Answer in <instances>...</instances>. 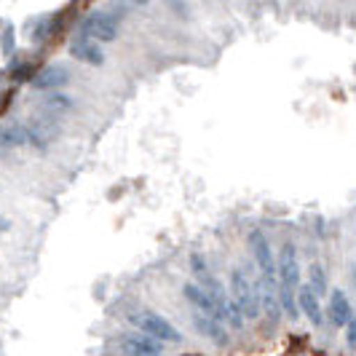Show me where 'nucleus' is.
Returning <instances> with one entry per match:
<instances>
[{
    "mask_svg": "<svg viewBox=\"0 0 356 356\" xmlns=\"http://www.w3.org/2000/svg\"><path fill=\"white\" fill-rule=\"evenodd\" d=\"M298 286H300V266H298V250L295 244H284L282 247V257L276 263V292H279V303L286 311L289 319H298Z\"/></svg>",
    "mask_w": 356,
    "mask_h": 356,
    "instance_id": "1",
    "label": "nucleus"
},
{
    "mask_svg": "<svg viewBox=\"0 0 356 356\" xmlns=\"http://www.w3.org/2000/svg\"><path fill=\"white\" fill-rule=\"evenodd\" d=\"M231 289H233V303L238 305L241 316L247 321H254L260 316V298H257V284L241 268L231 270Z\"/></svg>",
    "mask_w": 356,
    "mask_h": 356,
    "instance_id": "2",
    "label": "nucleus"
},
{
    "mask_svg": "<svg viewBox=\"0 0 356 356\" xmlns=\"http://www.w3.org/2000/svg\"><path fill=\"white\" fill-rule=\"evenodd\" d=\"M131 321H134V327H137L140 332L161 340V343H179V340H182L177 327H175L172 321L163 319L161 314H156V311H140L137 316H131Z\"/></svg>",
    "mask_w": 356,
    "mask_h": 356,
    "instance_id": "3",
    "label": "nucleus"
},
{
    "mask_svg": "<svg viewBox=\"0 0 356 356\" xmlns=\"http://www.w3.org/2000/svg\"><path fill=\"white\" fill-rule=\"evenodd\" d=\"M81 35L91 38L97 43H110L118 38V19L107 11H91L81 22Z\"/></svg>",
    "mask_w": 356,
    "mask_h": 356,
    "instance_id": "4",
    "label": "nucleus"
},
{
    "mask_svg": "<svg viewBox=\"0 0 356 356\" xmlns=\"http://www.w3.org/2000/svg\"><path fill=\"white\" fill-rule=\"evenodd\" d=\"M24 126H27V140H30V145H35L38 150L49 147L59 137V121H56V115H51V113L35 115V118H30Z\"/></svg>",
    "mask_w": 356,
    "mask_h": 356,
    "instance_id": "5",
    "label": "nucleus"
},
{
    "mask_svg": "<svg viewBox=\"0 0 356 356\" xmlns=\"http://www.w3.org/2000/svg\"><path fill=\"white\" fill-rule=\"evenodd\" d=\"M250 250H252V254H254V263L260 268L263 279H276V257H273V252H270V244H268L266 233L257 231V228L250 233Z\"/></svg>",
    "mask_w": 356,
    "mask_h": 356,
    "instance_id": "6",
    "label": "nucleus"
},
{
    "mask_svg": "<svg viewBox=\"0 0 356 356\" xmlns=\"http://www.w3.org/2000/svg\"><path fill=\"white\" fill-rule=\"evenodd\" d=\"M30 83L38 91H56L70 83V70L65 65H49V67H43L40 72H35Z\"/></svg>",
    "mask_w": 356,
    "mask_h": 356,
    "instance_id": "7",
    "label": "nucleus"
},
{
    "mask_svg": "<svg viewBox=\"0 0 356 356\" xmlns=\"http://www.w3.org/2000/svg\"><path fill=\"white\" fill-rule=\"evenodd\" d=\"M70 56H72V59H78V62L94 65V67L105 65V51H102V46H99L97 40L86 38V35H78L75 40H72V43H70Z\"/></svg>",
    "mask_w": 356,
    "mask_h": 356,
    "instance_id": "8",
    "label": "nucleus"
},
{
    "mask_svg": "<svg viewBox=\"0 0 356 356\" xmlns=\"http://www.w3.org/2000/svg\"><path fill=\"white\" fill-rule=\"evenodd\" d=\"M121 351H124V356H161L163 343L140 332V335H126L121 340Z\"/></svg>",
    "mask_w": 356,
    "mask_h": 356,
    "instance_id": "9",
    "label": "nucleus"
},
{
    "mask_svg": "<svg viewBox=\"0 0 356 356\" xmlns=\"http://www.w3.org/2000/svg\"><path fill=\"white\" fill-rule=\"evenodd\" d=\"M295 305H298V314H303L305 319L311 321L314 327L321 324V298L311 289V286H298V298H295Z\"/></svg>",
    "mask_w": 356,
    "mask_h": 356,
    "instance_id": "10",
    "label": "nucleus"
},
{
    "mask_svg": "<svg viewBox=\"0 0 356 356\" xmlns=\"http://www.w3.org/2000/svg\"><path fill=\"white\" fill-rule=\"evenodd\" d=\"M193 327L207 340H212L214 346H228V340H231L225 327H222V321L214 319V316H207V314H193Z\"/></svg>",
    "mask_w": 356,
    "mask_h": 356,
    "instance_id": "11",
    "label": "nucleus"
},
{
    "mask_svg": "<svg viewBox=\"0 0 356 356\" xmlns=\"http://www.w3.org/2000/svg\"><path fill=\"white\" fill-rule=\"evenodd\" d=\"M351 319H354V308H351V300L346 298V292L335 289V292L330 295V321H332L335 327H346V324H348Z\"/></svg>",
    "mask_w": 356,
    "mask_h": 356,
    "instance_id": "12",
    "label": "nucleus"
},
{
    "mask_svg": "<svg viewBox=\"0 0 356 356\" xmlns=\"http://www.w3.org/2000/svg\"><path fill=\"white\" fill-rule=\"evenodd\" d=\"M308 286L319 295V298H327L330 295V286H327V276H324V268L319 263H314V266L308 268Z\"/></svg>",
    "mask_w": 356,
    "mask_h": 356,
    "instance_id": "13",
    "label": "nucleus"
},
{
    "mask_svg": "<svg viewBox=\"0 0 356 356\" xmlns=\"http://www.w3.org/2000/svg\"><path fill=\"white\" fill-rule=\"evenodd\" d=\"M75 107V102H72V97H67V94H51V97H46L43 99V110L46 113H67V110H72Z\"/></svg>",
    "mask_w": 356,
    "mask_h": 356,
    "instance_id": "14",
    "label": "nucleus"
},
{
    "mask_svg": "<svg viewBox=\"0 0 356 356\" xmlns=\"http://www.w3.org/2000/svg\"><path fill=\"white\" fill-rule=\"evenodd\" d=\"M14 46H17L14 24H6V30H3V35H0V49H3V54H14Z\"/></svg>",
    "mask_w": 356,
    "mask_h": 356,
    "instance_id": "15",
    "label": "nucleus"
},
{
    "mask_svg": "<svg viewBox=\"0 0 356 356\" xmlns=\"http://www.w3.org/2000/svg\"><path fill=\"white\" fill-rule=\"evenodd\" d=\"M33 75H35L33 65H22V67H17V70L11 72V78H14L17 83H22V81H33Z\"/></svg>",
    "mask_w": 356,
    "mask_h": 356,
    "instance_id": "16",
    "label": "nucleus"
},
{
    "mask_svg": "<svg viewBox=\"0 0 356 356\" xmlns=\"http://www.w3.org/2000/svg\"><path fill=\"white\" fill-rule=\"evenodd\" d=\"M346 343H348L351 348H356V319H351L346 324Z\"/></svg>",
    "mask_w": 356,
    "mask_h": 356,
    "instance_id": "17",
    "label": "nucleus"
},
{
    "mask_svg": "<svg viewBox=\"0 0 356 356\" xmlns=\"http://www.w3.org/2000/svg\"><path fill=\"white\" fill-rule=\"evenodd\" d=\"M8 228H11V222L6 217H0V231H8Z\"/></svg>",
    "mask_w": 356,
    "mask_h": 356,
    "instance_id": "18",
    "label": "nucleus"
},
{
    "mask_svg": "<svg viewBox=\"0 0 356 356\" xmlns=\"http://www.w3.org/2000/svg\"><path fill=\"white\" fill-rule=\"evenodd\" d=\"M8 156H11V150L8 147H0V159H8Z\"/></svg>",
    "mask_w": 356,
    "mask_h": 356,
    "instance_id": "19",
    "label": "nucleus"
},
{
    "mask_svg": "<svg viewBox=\"0 0 356 356\" xmlns=\"http://www.w3.org/2000/svg\"><path fill=\"white\" fill-rule=\"evenodd\" d=\"M3 107H6V94L0 91V110H3Z\"/></svg>",
    "mask_w": 356,
    "mask_h": 356,
    "instance_id": "20",
    "label": "nucleus"
},
{
    "mask_svg": "<svg viewBox=\"0 0 356 356\" xmlns=\"http://www.w3.org/2000/svg\"><path fill=\"white\" fill-rule=\"evenodd\" d=\"M131 3H137V6H147L150 0H131Z\"/></svg>",
    "mask_w": 356,
    "mask_h": 356,
    "instance_id": "21",
    "label": "nucleus"
}]
</instances>
